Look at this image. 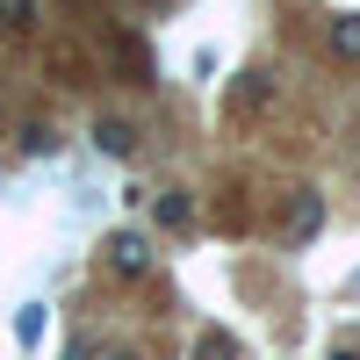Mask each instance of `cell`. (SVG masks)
<instances>
[{
    "label": "cell",
    "instance_id": "obj_1",
    "mask_svg": "<svg viewBox=\"0 0 360 360\" xmlns=\"http://www.w3.org/2000/svg\"><path fill=\"white\" fill-rule=\"evenodd\" d=\"M108 266H115V274H144V266H152V238H144V231H108Z\"/></svg>",
    "mask_w": 360,
    "mask_h": 360
},
{
    "label": "cell",
    "instance_id": "obj_2",
    "mask_svg": "<svg viewBox=\"0 0 360 360\" xmlns=\"http://www.w3.org/2000/svg\"><path fill=\"white\" fill-rule=\"evenodd\" d=\"M266 94H274V79H266V72H245V79L231 86V108H238V115H259Z\"/></svg>",
    "mask_w": 360,
    "mask_h": 360
},
{
    "label": "cell",
    "instance_id": "obj_3",
    "mask_svg": "<svg viewBox=\"0 0 360 360\" xmlns=\"http://www.w3.org/2000/svg\"><path fill=\"white\" fill-rule=\"evenodd\" d=\"M317 224H324V202H317V195H303V202H295V217H288V238L303 245V238H317Z\"/></svg>",
    "mask_w": 360,
    "mask_h": 360
},
{
    "label": "cell",
    "instance_id": "obj_4",
    "mask_svg": "<svg viewBox=\"0 0 360 360\" xmlns=\"http://www.w3.org/2000/svg\"><path fill=\"white\" fill-rule=\"evenodd\" d=\"M94 144H101L108 159H130V144H137V130H130V123H94Z\"/></svg>",
    "mask_w": 360,
    "mask_h": 360
},
{
    "label": "cell",
    "instance_id": "obj_5",
    "mask_svg": "<svg viewBox=\"0 0 360 360\" xmlns=\"http://www.w3.org/2000/svg\"><path fill=\"white\" fill-rule=\"evenodd\" d=\"M332 58H360V15H339L332 22Z\"/></svg>",
    "mask_w": 360,
    "mask_h": 360
},
{
    "label": "cell",
    "instance_id": "obj_6",
    "mask_svg": "<svg viewBox=\"0 0 360 360\" xmlns=\"http://www.w3.org/2000/svg\"><path fill=\"white\" fill-rule=\"evenodd\" d=\"M159 224H166V231H188V224H195L188 195H159Z\"/></svg>",
    "mask_w": 360,
    "mask_h": 360
},
{
    "label": "cell",
    "instance_id": "obj_7",
    "mask_svg": "<svg viewBox=\"0 0 360 360\" xmlns=\"http://www.w3.org/2000/svg\"><path fill=\"white\" fill-rule=\"evenodd\" d=\"M37 22V0H0V29H29Z\"/></svg>",
    "mask_w": 360,
    "mask_h": 360
},
{
    "label": "cell",
    "instance_id": "obj_8",
    "mask_svg": "<svg viewBox=\"0 0 360 360\" xmlns=\"http://www.w3.org/2000/svg\"><path fill=\"white\" fill-rule=\"evenodd\" d=\"M115 65H123L130 79H144V51H137V37H115Z\"/></svg>",
    "mask_w": 360,
    "mask_h": 360
},
{
    "label": "cell",
    "instance_id": "obj_9",
    "mask_svg": "<svg viewBox=\"0 0 360 360\" xmlns=\"http://www.w3.org/2000/svg\"><path fill=\"white\" fill-rule=\"evenodd\" d=\"M37 332H44V310H37V303H29V310L15 317V339H22V346H37Z\"/></svg>",
    "mask_w": 360,
    "mask_h": 360
},
{
    "label": "cell",
    "instance_id": "obj_10",
    "mask_svg": "<svg viewBox=\"0 0 360 360\" xmlns=\"http://www.w3.org/2000/svg\"><path fill=\"white\" fill-rule=\"evenodd\" d=\"M195 360H238V346H231V339H217V332H209V339L195 346Z\"/></svg>",
    "mask_w": 360,
    "mask_h": 360
},
{
    "label": "cell",
    "instance_id": "obj_11",
    "mask_svg": "<svg viewBox=\"0 0 360 360\" xmlns=\"http://www.w3.org/2000/svg\"><path fill=\"white\" fill-rule=\"evenodd\" d=\"M332 360H360V353H346V346H339V353H332Z\"/></svg>",
    "mask_w": 360,
    "mask_h": 360
},
{
    "label": "cell",
    "instance_id": "obj_12",
    "mask_svg": "<svg viewBox=\"0 0 360 360\" xmlns=\"http://www.w3.org/2000/svg\"><path fill=\"white\" fill-rule=\"evenodd\" d=\"M108 360H137V353H108Z\"/></svg>",
    "mask_w": 360,
    "mask_h": 360
}]
</instances>
